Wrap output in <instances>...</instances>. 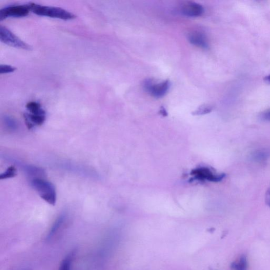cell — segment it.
I'll return each mask as SVG.
<instances>
[{"label": "cell", "instance_id": "obj_21", "mask_svg": "<svg viewBox=\"0 0 270 270\" xmlns=\"http://www.w3.org/2000/svg\"><path fill=\"white\" fill-rule=\"evenodd\" d=\"M266 200L268 205L270 207V187L269 188L266 193Z\"/></svg>", "mask_w": 270, "mask_h": 270}, {"label": "cell", "instance_id": "obj_15", "mask_svg": "<svg viewBox=\"0 0 270 270\" xmlns=\"http://www.w3.org/2000/svg\"><path fill=\"white\" fill-rule=\"evenodd\" d=\"M3 121L6 128L10 131H15L18 128V123L14 118L9 116H5L3 118Z\"/></svg>", "mask_w": 270, "mask_h": 270}, {"label": "cell", "instance_id": "obj_20", "mask_svg": "<svg viewBox=\"0 0 270 270\" xmlns=\"http://www.w3.org/2000/svg\"><path fill=\"white\" fill-rule=\"evenodd\" d=\"M262 120L270 121V109H269L263 113L261 115Z\"/></svg>", "mask_w": 270, "mask_h": 270}, {"label": "cell", "instance_id": "obj_2", "mask_svg": "<svg viewBox=\"0 0 270 270\" xmlns=\"http://www.w3.org/2000/svg\"><path fill=\"white\" fill-rule=\"evenodd\" d=\"M30 10L35 14L43 17L60 19L69 21L76 18V16L63 9L53 6H43L36 3H29Z\"/></svg>", "mask_w": 270, "mask_h": 270}, {"label": "cell", "instance_id": "obj_1", "mask_svg": "<svg viewBox=\"0 0 270 270\" xmlns=\"http://www.w3.org/2000/svg\"><path fill=\"white\" fill-rule=\"evenodd\" d=\"M34 188L42 198L52 206H55L57 201V194L53 184L42 179L34 178L30 182Z\"/></svg>", "mask_w": 270, "mask_h": 270}, {"label": "cell", "instance_id": "obj_6", "mask_svg": "<svg viewBox=\"0 0 270 270\" xmlns=\"http://www.w3.org/2000/svg\"><path fill=\"white\" fill-rule=\"evenodd\" d=\"M181 14L188 17H198L204 13V8L200 4L189 2L184 4L181 9Z\"/></svg>", "mask_w": 270, "mask_h": 270}, {"label": "cell", "instance_id": "obj_4", "mask_svg": "<svg viewBox=\"0 0 270 270\" xmlns=\"http://www.w3.org/2000/svg\"><path fill=\"white\" fill-rule=\"evenodd\" d=\"M144 88L152 96L160 98L166 96L170 86V82L165 81L160 83H155L150 80L145 82Z\"/></svg>", "mask_w": 270, "mask_h": 270}, {"label": "cell", "instance_id": "obj_14", "mask_svg": "<svg viewBox=\"0 0 270 270\" xmlns=\"http://www.w3.org/2000/svg\"><path fill=\"white\" fill-rule=\"evenodd\" d=\"M269 156V153L266 150H256L252 154V159L256 162H263L266 161Z\"/></svg>", "mask_w": 270, "mask_h": 270}, {"label": "cell", "instance_id": "obj_16", "mask_svg": "<svg viewBox=\"0 0 270 270\" xmlns=\"http://www.w3.org/2000/svg\"><path fill=\"white\" fill-rule=\"evenodd\" d=\"M73 254V253L69 254L66 258H65L62 263L59 270H70Z\"/></svg>", "mask_w": 270, "mask_h": 270}, {"label": "cell", "instance_id": "obj_17", "mask_svg": "<svg viewBox=\"0 0 270 270\" xmlns=\"http://www.w3.org/2000/svg\"><path fill=\"white\" fill-rule=\"evenodd\" d=\"M17 175V169L14 166H11L5 170V172L0 175V179H6L14 177Z\"/></svg>", "mask_w": 270, "mask_h": 270}, {"label": "cell", "instance_id": "obj_13", "mask_svg": "<svg viewBox=\"0 0 270 270\" xmlns=\"http://www.w3.org/2000/svg\"><path fill=\"white\" fill-rule=\"evenodd\" d=\"M27 110L30 114H45V111L42 108L40 104L31 102L27 104Z\"/></svg>", "mask_w": 270, "mask_h": 270}, {"label": "cell", "instance_id": "obj_7", "mask_svg": "<svg viewBox=\"0 0 270 270\" xmlns=\"http://www.w3.org/2000/svg\"><path fill=\"white\" fill-rule=\"evenodd\" d=\"M193 174L199 179H206L212 182H220L225 177V174H216L208 168H203L194 171Z\"/></svg>", "mask_w": 270, "mask_h": 270}, {"label": "cell", "instance_id": "obj_11", "mask_svg": "<svg viewBox=\"0 0 270 270\" xmlns=\"http://www.w3.org/2000/svg\"><path fill=\"white\" fill-rule=\"evenodd\" d=\"M65 219V215L64 214H62L59 216L56 221L55 222L53 226H52L49 234L48 235V239H50L58 231V229L62 225Z\"/></svg>", "mask_w": 270, "mask_h": 270}, {"label": "cell", "instance_id": "obj_5", "mask_svg": "<svg viewBox=\"0 0 270 270\" xmlns=\"http://www.w3.org/2000/svg\"><path fill=\"white\" fill-rule=\"evenodd\" d=\"M30 11L29 4L9 6L0 10V21L10 17H25L29 15Z\"/></svg>", "mask_w": 270, "mask_h": 270}, {"label": "cell", "instance_id": "obj_22", "mask_svg": "<svg viewBox=\"0 0 270 270\" xmlns=\"http://www.w3.org/2000/svg\"><path fill=\"white\" fill-rule=\"evenodd\" d=\"M265 81L267 83H270V74L265 77Z\"/></svg>", "mask_w": 270, "mask_h": 270}, {"label": "cell", "instance_id": "obj_8", "mask_svg": "<svg viewBox=\"0 0 270 270\" xmlns=\"http://www.w3.org/2000/svg\"><path fill=\"white\" fill-rule=\"evenodd\" d=\"M188 39L190 43L197 47L207 49L208 48V43L207 37L202 32L195 31L188 35Z\"/></svg>", "mask_w": 270, "mask_h": 270}, {"label": "cell", "instance_id": "obj_18", "mask_svg": "<svg viewBox=\"0 0 270 270\" xmlns=\"http://www.w3.org/2000/svg\"><path fill=\"white\" fill-rule=\"evenodd\" d=\"M212 110V107L209 106V105H202V106H200L194 112V115H201L208 114L209 112L211 111Z\"/></svg>", "mask_w": 270, "mask_h": 270}, {"label": "cell", "instance_id": "obj_19", "mask_svg": "<svg viewBox=\"0 0 270 270\" xmlns=\"http://www.w3.org/2000/svg\"><path fill=\"white\" fill-rule=\"evenodd\" d=\"M16 70L14 67H12L9 65L1 64L0 65V73L1 74H9L14 72Z\"/></svg>", "mask_w": 270, "mask_h": 270}, {"label": "cell", "instance_id": "obj_12", "mask_svg": "<svg viewBox=\"0 0 270 270\" xmlns=\"http://www.w3.org/2000/svg\"><path fill=\"white\" fill-rule=\"evenodd\" d=\"M232 270H247L248 261L247 256L245 255L241 256L240 259L232 263Z\"/></svg>", "mask_w": 270, "mask_h": 270}, {"label": "cell", "instance_id": "obj_3", "mask_svg": "<svg viewBox=\"0 0 270 270\" xmlns=\"http://www.w3.org/2000/svg\"><path fill=\"white\" fill-rule=\"evenodd\" d=\"M0 41L12 47L24 50H31L29 45L23 42L3 26H0Z\"/></svg>", "mask_w": 270, "mask_h": 270}, {"label": "cell", "instance_id": "obj_9", "mask_svg": "<svg viewBox=\"0 0 270 270\" xmlns=\"http://www.w3.org/2000/svg\"><path fill=\"white\" fill-rule=\"evenodd\" d=\"M24 118L26 125L29 129H31L36 126H41L46 119V114H34L25 113Z\"/></svg>", "mask_w": 270, "mask_h": 270}, {"label": "cell", "instance_id": "obj_10", "mask_svg": "<svg viewBox=\"0 0 270 270\" xmlns=\"http://www.w3.org/2000/svg\"><path fill=\"white\" fill-rule=\"evenodd\" d=\"M14 162L23 170L24 172L28 176L32 177V179L41 178L42 176L45 175L44 171L42 168L29 166V165L23 164L17 161Z\"/></svg>", "mask_w": 270, "mask_h": 270}]
</instances>
